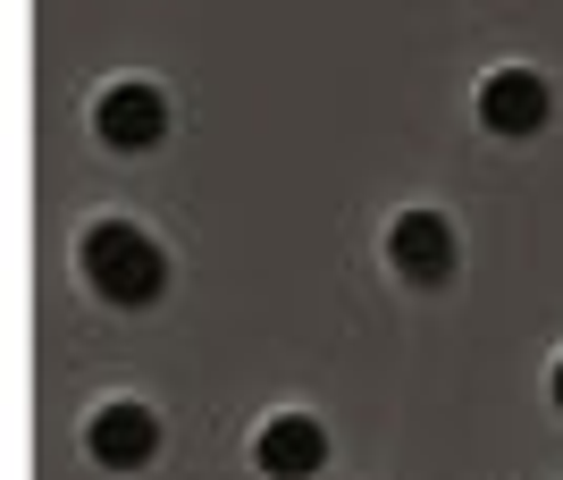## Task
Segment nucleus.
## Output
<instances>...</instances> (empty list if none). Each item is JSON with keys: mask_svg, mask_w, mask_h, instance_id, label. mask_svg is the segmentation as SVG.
Returning a JSON list of instances; mask_svg holds the SVG:
<instances>
[{"mask_svg": "<svg viewBox=\"0 0 563 480\" xmlns=\"http://www.w3.org/2000/svg\"><path fill=\"white\" fill-rule=\"evenodd\" d=\"M85 279H93L110 304H152V295L168 287V262H161V244L143 237V228H126V219H101L93 237H85Z\"/></svg>", "mask_w": 563, "mask_h": 480, "instance_id": "f257e3e1", "label": "nucleus"}, {"mask_svg": "<svg viewBox=\"0 0 563 480\" xmlns=\"http://www.w3.org/2000/svg\"><path fill=\"white\" fill-rule=\"evenodd\" d=\"M387 262H396L412 287H438L454 270V228L438 211H404L396 228H387Z\"/></svg>", "mask_w": 563, "mask_h": 480, "instance_id": "7ed1b4c3", "label": "nucleus"}, {"mask_svg": "<svg viewBox=\"0 0 563 480\" xmlns=\"http://www.w3.org/2000/svg\"><path fill=\"white\" fill-rule=\"evenodd\" d=\"M479 119H488L496 135H539L547 127V85L530 68H496L488 85H479Z\"/></svg>", "mask_w": 563, "mask_h": 480, "instance_id": "423d86ee", "label": "nucleus"}, {"mask_svg": "<svg viewBox=\"0 0 563 480\" xmlns=\"http://www.w3.org/2000/svg\"><path fill=\"white\" fill-rule=\"evenodd\" d=\"M93 135L110 152H152L168 135V101L143 85V76H126V85H110V94L93 101Z\"/></svg>", "mask_w": 563, "mask_h": 480, "instance_id": "f03ea898", "label": "nucleus"}, {"mask_svg": "<svg viewBox=\"0 0 563 480\" xmlns=\"http://www.w3.org/2000/svg\"><path fill=\"white\" fill-rule=\"evenodd\" d=\"M555 405H563V362H555Z\"/></svg>", "mask_w": 563, "mask_h": 480, "instance_id": "0eeeda50", "label": "nucleus"}, {"mask_svg": "<svg viewBox=\"0 0 563 480\" xmlns=\"http://www.w3.org/2000/svg\"><path fill=\"white\" fill-rule=\"evenodd\" d=\"M85 447H93V463H110V472H135V463H152V447H161V422L143 405H101Z\"/></svg>", "mask_w": 563, "mask_h": 480, "instance_id": "39448f33", "label": "nucleus"}, {"mask_svg": "<svg viewBox=\"0 0 563 480\" xmlns=\"http://www.w3.org/2000/svg\"><path fill=\"white\" fill-rule=\"evenodd\" d=\"M253 456H261L269 480H311L320 463H329V430H320L311 413H278V422L253 438Z\"/></svg>", "mask_w": 563, "mask_h": 480, "instance_id": "20e7f679", "label": "nucleus"}]
</instances>
